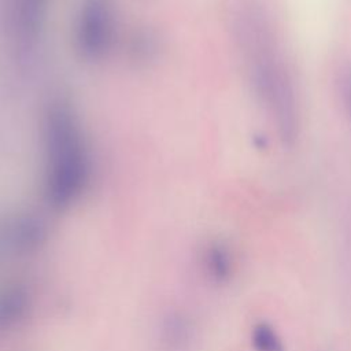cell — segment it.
Here are the masks:
<instances>
[{
    "label": "cell",
    "mask_w": 351,
    "mask_h": 351,
    "mask_svg": "<svg viewBox=\"0 0 351 351\" xmlns=\"http://www.w3.org/2000/svg\"><path fill=\"white\" fill-rule=\"evenodd\" d=\"M240 44L252 89L285 143L298 134L299 111L295 85L273 23L255 3L239 14Z\"/></svg>",
    "instance_id": "6da1fadb"
},
{
    "label": "cell",
    "mask_w": 351,
    "mask_h": 351,
    "mask_svg": "<svg viewBox=\"0 0 351 351\" xmlns=\"http://www.w3.org/2000/svg\"><path fill=\"white\" fill-rule=\"evenodd\" d=\"M45 196L58 208L75 202L88 181L85 140L73 110L59 101L49 107L44 122Z\"/></svg>",
    "instance_id": "7a4b0ae2"
},
{
    "label": "cell",
    "mask_w": 351,
    "mask_h": 351,
    "mask_svg": "<svg viewBox=\"0 0 351 351\" xmlns=\"http://www.w3.org/2000/svg\"><path fill=\"white\" fill-rule=\"evenodd\" d=\"M112 15L107 0H84L77 22V44L88 59L100 58L110 47Z\"/></svg>",
    "instance_id": "3957f363"
},
{
    "label": "cell",
    "mask_w": 351,
    "mask_h": 351,
    "mask_svg": "<svg viewBox=\"0 0 351 351\" xmlns=\"http://www.w3.org/2000/svg\"><path fill=\"white\" fill-rule=\"evenodd\" d=\"M45 239L43 222L33 215L18 217L7 229L5 240L14 251L30 252Z\"/></svg>",
    "instance_id": "277c9868"
},
{
    "label": "cell",
    "mask_w": 351,
    "mask_h": 351,
    "mask_svg": "<svg viewBox=\"0 0 351 351\" xmlns=\"http://www.w3.org/2000/svg\"><path fill=\"white\" fill-rule=\"evenodd\" d=\"M30 293L19 284L7 285L0 289V332L12 328L27 314Z\"/></svg>",
    "instance_id": "5b68a950"
},
{
    "label": "cell",
    "mask_w": 351,
    "mask_h": 351,
    "mask_svg": "<svg viewBox=\"0 0 351 351\" xmlns=\"http://www.w3.org/2000/svg\"><path fill=\"white\" fill-rule=\"evenodd\" d=\"M203 266L213 282L226 284L234 273V258L228 245L213 243L204 251Z\"/></svg>",
    "instance_id": "8992f818"
},
{
    "label": "cell",
    "mask_w": 351,
    "mask_h": 351,
    "mask_svg": "<svg viewBox=\"0 0 351 351\" xmlns=\"http://www.w3.org/2000/svg\"><path fill=\"white\" fill-rule=\"evenodd\" d=\"M49 0H12L15 26L23 38L36 36Z\"/></svg>",
    "instance_id": "52a82bcc"
},
{
    "label": "cell",
    "mask_w": 351,
    "mask_h": 351,
    "mask_svg": "<svg viewBox=\"0 0 351 351\" xmlns=\"http://www.w3.org/2000/svg\"><path fill=\"white\" fill-rule=\"evenodd\" d=\"M251 346L255 351H285L277 330L267 322H258L251 330Z\"/></svg>",
    "instance_id": "ba28073f"
},
{
    "label": "cell",
    "mask_w": 351,
    "mask_h": 351,
    "mask_svg": "<svg viewBox=\"0 0 351 351\" xmlns=\"http://www.w3.org/2000/svg\"><path fill=\"white\" fill-rule=\"evenodd\" d=\"M343 96H344V101L348 108V112L351 115V71L343 80Z\"/></svg>",
    "instance_id": "9c48e42d"
}]
</instances>
